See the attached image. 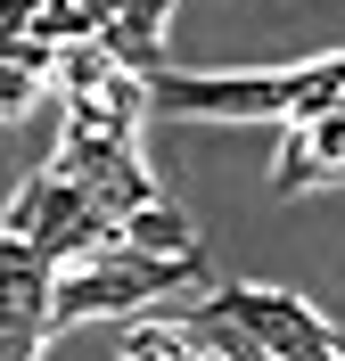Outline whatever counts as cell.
Wrapping results in <instances>:
<instances>
[{
    "label": "cell",
    "mask_w": 345,
    "mask_h": 361,
    "mask_svg": "<svg viewBox=\"0 0 345 361\" xmlns=\"http://www.w3.org/2000/svg\"><path fill=\"white\" fill-rule=\"evenodd\" d=\"M345 107V49L313 66H255V74H173L148 82V115H189V123H304V115Z\"/></svg>",
    "instance_id": "1"
},
{
    "label": "cell",
    "mask_w": 345,
    "mask_h": 361,
    "mask_svg": "<svg viewBox=\"0 0 345 361\" xmlns=\"http://www.w3.org/2000/svg\"><path fill=\"white\" fill-rule=\"evenodd\" d=\"M181 288H206V263H157V255H107V263H83V271H58V329H83V320H140L157 312L164 295Z\"/></svg>",
    "instance_id": "2"
},
{
    "label": "cell",
    "mask_w": 345,
    "mask_h": 361,
    "mask_svg": "<svg viewBox=\"0 0 345 361\" xmlns=\"http://www.w3.org/2000/svg\"><path fill=\"white\" fill-rule=\"evenodd\" d=\"M198 320L238 329V337L263 345L272 361H345L337 320L313 312V304L288 295V288H206V295H198Z\"/></svg>",
    "instance_id": "3"
},
{
    "label": "cell",
    "mask_w": 345,
    "mask_h": 361,
    "mask_svg": "<svg viewBox=\"0 0 345 361\" xmlns=\"http://www.w3.org/2000/svg\"><path fill=\"white\" fill-rule=\"evenodd\" d=\"M58 271L42 255L0 230V361H42L58 337Z\"/></svg>",
    "instance_id": "4"
},
{
    "label": "cell",
    "mask_w": 345,
    "mask_h": 361,
    "mask_svg": "<svg viewBox=\"0 0 345 361\" xmlns=\"http://www.w3.org/2000/svg\"><path fill=\"white\" fill-rule=\"evenodd\" d=\"M49 173H58V180H74V189H83L99 214H115V222L164 197V189H157V173L140 164V148H132V140H83V132H66V140H58V157H49Z\"/></svg>",
    "instance_id": "5"
},
{
    "label": "cell",
    "mask_w": 345,
    "mask_h": 361,
    "mask_svg": "<svg viewBox=\"0 0 345 361\" xmlns=\"http://www.w3.org/2000/svg\"><path fill=\"white\" fill-rule=\"evenodd\" d=\"M321 180H345V107L329 115H304L279 132V157H272V189L296 197V189H321Z\"/></svg>",
    "instance_id": "6"
},
{
    "label": "cell",
    "mask_w": 345,
    "mask_h": 361,
    "mask_svg": "<svg viewBox=\"0 0 345 361\" xmlns=\"http://www.w3.org/2000/svg\"><path fill=\"white\" fill-rule=\"evenodd\" d=\"M140 123H148V82L132 74H99L91 90L66 99V132L83 140H140Z\"/></svg>",
    "instance_id": "7"
},
{
    "label": "cell",
    "mask_w": 345,
    "mask_h": 361,
    "mask_svg": "<svg viewBox=\"0 0 345 361\" xmlns=\"http://www.w3.org/2000/svg\"><path fill=\"white\" fill-rule=\"evenodd\" d=\"M164 25H173V8H164V0L107 8V33H99L107 66H115V74H132V82H157V74H164Z\"/></svg>",
    "instance_id": "8"
},
{
    "label": "cell",
    "mask_w": 345,
    "mask_h": 361,
    "mask_svg": "<svg viewBox=\"0 0 345 361\" xmlns=\"http://www.w3.org/2000/svg\"><path fill=\"white\" fill-rule=\"evenodd\" d=\"M123 247H132V255H157V263H206L198 222H189L173 197H157V205H140V214H123Z\"/></svg>",
    "instance_id": "9"
},
{
    "label": "cell",
    "mask_w": 345,
    "mask_h": 361,
    "mask_svg": "<svg viewBox=\"0 0 345 361\" xmlns=\"http://www.w3.org/2000/svg\"><path fill=\"white\" fill-rule=\"evenodd\" d=\"M115 361H206L198 353V329H189L181 312L164 320V312H140L115 329Z\"/></svg>",
    "instance_id": "10"
},
{
    "label": "cell",
    "mask_w": 345,
    "mask_h": 361,
    "mask_svg": "<svg viewBox=\"0 0 345 361\" xmlns=\"http://www.w3.org/2000/svg\"><path fill=\"white\" fill-rule=\"evenodd\" d=\"M49 66H58V58H49V49L33 42V33H25V49H17V58H0V123H17V115L33 107V99H42Z\"/></svg>",
    "instance_id": "11"
}]
</instances>
